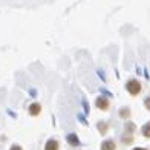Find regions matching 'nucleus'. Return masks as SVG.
Returning a JSON list of instances; mask_svg holds the SVG:
<instances>
[{
    "mask_svg": "<svg viewBox=\"0 0 150 150\" xmlns=\"http://www.w3.org/2000/svg\"><path fill=\"white\" fill-rule=\"evenodd\" d=\"M126 91L130 93L132 97H138V95L141 93V91H142V86L136 78H130L126 83Z\"/></svg>",
    "mask_w": 150,
    "mask_h": 150,
    "instance_id": "obj_1",
    "label": "nucleus"
},
{
    "mask_svg": "<svg viewBox=\"0 0 150 150\" xmlns=\"http://www.w3.org/2000/svg\"><path fill=\"white\" fill-rule=\"evenodd\" d=\"M95 106H97L98 109H101V110H107L109 106H110V101H109L106 97H98L97 101H95Z\"/></svg>",
    "mask_w": 150,
    "mask_h": 150,
    "instance_id": "obj_2",
    "label": "nucleus"
},
{
    "mask_svg": "<svg viewBox=\"0 0 150 150\" xmlns=\"http://www.w3.org/2000/svg\"><path fill=\"white\" fill-rule=\"evenodd\" d=\"M101 150H117V142L113 139H106L101 144Z\"/></svg>",
    "mask_w": 150,
    "mask_h": 150,
    "instance_id": "obj_3",
    "label": "nucleus"
},
{
    "mask_svg": "<svg viewBox=\"0 0 150 150\" xmlns=\"http://www.w3.org/2000/svg\"><path fill=\"white\" fill-rule=\"evenodd\" d=\"M28 110H29V113L32 115V117H38L40 112H42V106H40L38 103H32Z\"/></svg>",
    "mask_w": 150,
    "mask_h": 150,
    "instance_id": "obj_4",
    "label": "nucleus"
},
{
    "mask_svg": "<svg viewBox=\"0 0 150 150\" xmlns=\"http://www.w3.org/2000/svg\"><path fill=\"white\" fill-rule=\"evenodd\" d=\"M58 149H60V144L57 139H49L45 146V150H58Z\"/></svg>",
    "mask_w": 150,
    "mask_h": 150,
    "instance_id": "obj_5",
    "label": "nucleus"
},
{
    "mask_svg": "<svg viewBox=\"0 0 150 150\" xmlns=\"http://www.w3.org/2000/svg\"><path fill=\"white\" fill-rule=\"evenodd\" d=\"M118 115H120V118H122V120H127V118H130L132 112H130V109H129V107H121Z\"/></svg>",
    "mask_w": 150,
    "mask_h": 150,
    "instance_id": "obj_6",
    "label": "nucleus"
},
{
    "mask_svg": "<svg viewBox=\"0 0 150 150\" xmlns=\"http://www.w3.org/2000/svg\"><path fill=\"white\" fill-rule=\"evenodd\" d=\"M141 133H142L144 138H150V121L146 122V124L141 127Z\"/></svg>",
    "mask_w": 150,
    "mask_h": 150,
    "instance_id": "obj_7",
    "label": "nucleus"
},
{
    "mask_svg": "<svg viewBox=\"0 0 150 150\" xmlns=\"http://www.w3.org/2000/svg\"><path fill=\"white\" fill-rule=\"evenodd\" d=\"M121 141H122V144L129 146V144H132V142H133V136L129 135V133H124V135H122V138H121Z\"/></svg>",
    "mask_w": 150,
    "mask_h": 150,
    "instance_id": "obj_8",
    "label": "nucleus"
},
{
    "mask_svg": "<svg viewBox=\"0 0 150 150\" xmlns=\"http://www.w3.org/2000/svg\"><path fill=\"white\" fill-rule=\"evenodd\" d=\"M67 142H69L71 146H78V144H80V142H78V138H77V135H74V133L67 135Z\"/></svg>",
    "mask_w": 150,
    "mask_h": 150,
    "instance_id": "obj_9",
    "label": "nucleus"
},
{
    "mask_svg": "<svg viewBox=\"0 0 150 150\" xmlns=\"http://www.w3.org/2000/svg\"><path fill=\"white\" fill-rule=\"evenodd\" d=\"M107 129H109V126L106 124L104 121L98 122V130H100V133H101V135H106V133H107Z\"/></svg>",
    "mask_w": 150,
    "mask_h": 150,
    "instance_id": "obj_10",
    "label": "nucleus"
},
{
    "mask_svg": "<svg viewBox=\"0 0 150 150\" xmlns=\"http://www.w3.org/2000/svg\"><path fill=\"white\" fill-rule=\"evenodd\" d=\"M126 132L124 133H129V135H133V132H135V124H133V122H127V124H126Z\"/></svg>",
    "mask_w": 150,
    "mask_h": 150,
    "instance_id": "obj_11",
    "label": "nucleus"
},
{
    "mask_svg": "<svg viewBox=\"0 0 150 150\" xmlns=\"http://www.w3.org/2000/svg\"><path fill=\"white\" fill-rule=\"evenodd\" d=\"M144 107H146L147 110L150 112V95H149V97H147V98L144 100Z\"/></svg>",
    "mask_w": 150,
    "mask_h": 150,
    "instance_id": "obj_12",
    "label": "nucleus"
},
{
    "mask_svg": "<svg viewBox=\"0 0 150 150\" xmlns=\"http://www.w3.org/2000/svg\"><path fill=\"white\" fill-rule=\"evenodd\" d=\"M9 150H23L22 147H20V146H17V144H14V146H11V149Z\"/></svg>",
    "mask_w": 150,
    "mask_h": 150,
    "instance_id": "obj_13",
    "label": "nucleus"
},
{
    "mask_svg": "<svg viewBox=\"0 0 150 150\" xmlns=\"http://www.w3.org/2000/svg\"><path fill=\"white\" fill-rule=\"evenodd\" d=\"M133 150H147V149H142V147H136V149H133Z\"/></svg>",
    "mask_w": 150,
    "mask_h": 150,
    "instance_id": "obj_14",
    "label": "nucleus"
}]
</instances>
